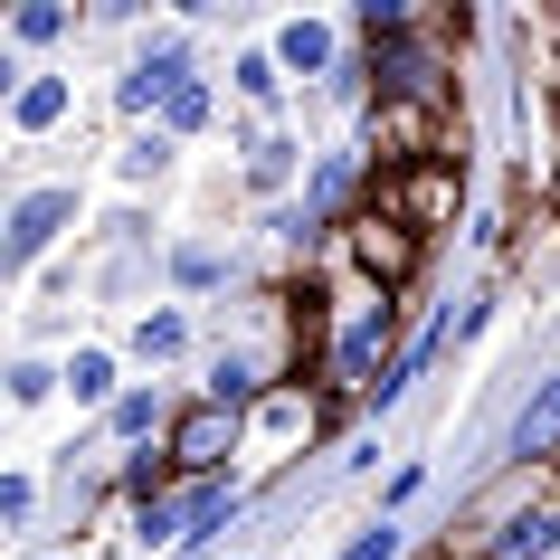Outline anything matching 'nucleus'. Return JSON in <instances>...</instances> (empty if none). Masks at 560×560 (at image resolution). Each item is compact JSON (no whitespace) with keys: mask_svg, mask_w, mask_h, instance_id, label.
<instances>
[{"mask_svg":"<svg viewBox=\"0 0 560 560\" xmlns=\"http://www.w3.org/2000/svg\"><path fill=\"white\" fill-rule=\"evenodd\" d=\"M237 86H247V95L266 105V95H276V58H247V67H237Z\"/></svg>","mask_w":560,"mask_h":560,"instance_id":"obj_19","label":"nucleus"},{"mask_svg":"<svg viewBox=\"0 0 560 560\" xmlns=\"http://www.w3.org/2000/svg\"><path fill=\"white\" fill-rule=\"evenodd\" d=\"M551 446H560V381H541V399L513 418V456H523V466H541Z\"/></svg>","mask_w":560,"mask_h":560,"instance_id":"obj_8","label":"nucleus"},{"mask_svg":"<svg viewBox=\"0 0 560 560\" xmlns=\"http://www.w3.org/2000/svg\"><path fill=\"white\" fill-rule=\"evenodd\" d=\"M58 30H67L58 0H30V10H20V38H58Z\"/></svg>","mask_w":560,"mask_h":560,"instance_id":"obj_15","label":"nucleus"},{"mask_svg":"<svg viewBox=\"0 0 560 560\" xmlns=\"http://www.w3.org/2000/svg\"><path fill=\"white\" fill-rule=\"evenodd\" d=\"M276 58H285V67H304V77H314V67H332V30H314V20H295V30L276 38Z\"/></svg>","mask_w":560,"mask_h":560,"instance_id":"obj_10","label":"nucleus"},{"mask_svg":"<svg viewBox=\"0 0 560 560\" xmlns=\"http://www.w3.org/2000/svg\"><path fill=\"white\" fill-rule=\"evenodd\" d=\"M389 332H399V314H389V295L352 304V324H342V342H332V389H371V371L389 361Z\"/></svg>","mask_w":560,"mask_h":560,"instance_id":"obj_2","label":"nucleus"},{"mask_svg":"<svg viewBox=\"0 0 560 560\" xmlns=\"http://www.w3.org/2000/svg\"><path fill=\"white\" fill-rule=\"evenodd\" d=\"M180 86H190V67H180V48H152V58L133 67V77H124V105H133V115H143L152 95H162V105H172Z\"/></svg>","mask_w":560,"mask_h":560,"instance_id":"obj_9","label":"nucleus"},{"mask_svg":"<svg viewBox=\"0 0 560 560\" xmlns=\"http://www.w3.org/2000/svg\"><path fill=\"white\" fill-rule=\"evenodd\" d=\"M200 115H209V86H200V77H190V86L172 95V133H190V124H200Z\"/></svg>","mask_w":560,"mask_h":560,"instance_id":"obj_16","label":"nucleus"},{"mask_svg":"<svg viewBox=\"0 0 560 560\" xmlns=\"http://www.w3.org/2000/svg\"><path fill=\"white\" fill-rule=\"evenodd\" d=\"M162 456L190 475H219V456H237V409L229 399H200V409L172 418V438H162Z\"/></svg>","mask_w":560,"mask_h":560,"instance_id":"obj_3","label":"nucleus"},{"mask_svg":"<svg viewBox=\"0 0 560 560\" xmlns=\"http://www.w3.org/2000/svg\"><path fill=\"white\" fill-rule=\"evenodd\" d=\"M67 381H77V399H105V389H115V361H105V352H77Z\"/></svg>","mask_w":560,"mask_h":560,"instance_id":"obj_14","label":"nucleus"},{"mask_svg":"<svg viewBox=\"0 0 560 560\" xmlns=\"http://www.w3.org/2000/svg\"><path fill=\"white\" fill-rule=\"evenodd\" d=\"M58 115H67V86L58 77H30V86H20V124L38 133V124H58Z\"/></svg>","mask_w":560,"mask_h":560,"instance_id":"obj_12","label":"nucleus"},{"mask_svg":"<svg viewBox=\"0 0 560 560\" xmlns=\"http://www.w3.org/2000/svg\"><path fill=\"white\" fill-rule=\"evenodd\" d=\"M133 342H143L152 361H172L180 342H190V332H180V314H143V332H133Z\"/></svg>","mask_w":560,"mask_h":560,"instance_id":"obj_13","label":"nucleus"},{"mask_svg":"<svg viewBox=\"0 0 560 560\" xmlns=\"http://www.w3.org/2000/svg\"><path fill=\"white\" fill-rule=\"evenodd\" d=\"M381 209H389V219H409V229H438V219H456V162H418V172L381 180Z\"/></svg>","mask_w":560,"mask_h":560,"instance_id":"obj_4","label":"nucleus"},{"mask_svg":"<svg viewBox=\"0 0 560 560\" xmlns=\"http://www.w3.org/2000/svg\"><path fill=\"white\" fill-rule=\"evenodd\" d=\"M352 257L371 266V276H381V295H389V285H399V276L418 266V237H409V219H389V209H361V219H352Z\"/></svg>","mask_w":560,"mask_h":560,"instance_id":"obj_5","label":"nucleus"},{"mask_svg":"<svg viewBox=\"0 0 560 560\" xmlns=\"http://www.w3.org/2000/svg\"><path fill=\"white\" fill-rule=\"evenodd\" d=\"M371 77H381V105H418V115H438L446 105V67L428 38H381V58H371Z\"/></svg>","mask_w":560,"mask_h":560,"instance_id":"obj_1","label":"nucleus"},{"mask_svg":"<svg viewBox=\"0 0 560 560\" xmlns=\"http://www.w3.org/2000/svg\"><path fill=\"white\" fill-rule=\"evenodd\" d=\"M229 503H237V485H229V475H190V485H180V494L162 503V513H172V532H180V541H200V532H219V523H229Z\"/></svg>","mask_w":560,"mask_h":560,"instance_id":"obj_7","label":"nucleus"},{"mask_svg":"<svg viewBox=\"0 0 560 560\" xmlns=\"http://www.w3.org/2000/svg\"><path fill=\"white\" fill-rule=\"evenodd\" d=\"M67 219H77V190H30V200L10 209V247H0V257H10V266H30L38 247L67 229Z\"/></svg>","mask_w":560,"mask_h":560,"instance_id":"obj_6","label":"nucleus"},{"mask_svg":"<svg viewBox=\"0 0 560 560\" xmlns=\"http://www.w3.org/2000/svg\"><path fill=\"white\" fill-rule=\"evenodd\" d=\"M342 560H399V532H389V523H381V532H361V541H352Z\"/></svg>","mask_w":560,"mask_h":560,"instance_id":"obj_17","label":"nucleus"},{"mask_svg":"<svg viewBox=\"0 0 560 560\" xmlns=\"http://www.w3.org/2000/svg\"><path fill=\"white\" fill-rule=\"evenodd\" d=\"M162 152H172V133H143V143L124 152V172H162Z\"/></svg>","mask_w":560,"mask_h":560,"instance_id":"obj_18","label":"nucleus"},{"mask_svg":"<svg viewBox=\"0 0 560 560\" xmlns=\"http://www.w3.org/2000/svg\"><path fill=\"white\" fill-rule=\"evenodd\" d=\"M503 541H513V560H551V551H560V513H523Z\"/></svg>","mask_w":560,"mask_h":560,"instance_id":"obj_11","label":"nucleus"}]
</instances>
